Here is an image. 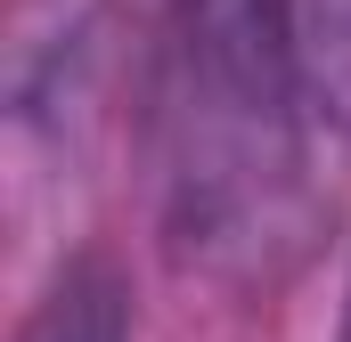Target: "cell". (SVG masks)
Returning a JSON list of instances; mask_svg holds the SVG:
<instances>
[{
  "label": "cell",
  "mask_w": 351,
  "mask_h": 342,
  "mask_svg": "<svg viewBox=\"0 0 351 342\" xmlns=\"http://www.w3.org/2000/svg\"><path fill=\"white\" fill-rule=\"evenodd\" d=\"M294 0H180L156 90L164 245L213 285H278L319 237Z\"/></svg>",
  "instance_id": "6da1fadb"
},
{
  "label": "cell",
  "mask_w": 351,
  "mask_h": 342,
  "mask_svg": "<svg viewBox=\"0 0 351 342\" xmlns=\"http://www.w3.org/2000/svg\"><path fill=\"white\" fill-rule=\"evenodd\" d=\"M335 342H351V293H343V326H335Z\"/></svg>",
  "instance_id": "277c9868"
},
{
  "label": "cell",
  "mask_w": 351,
  "mask_h": 342,
  "mask_svg": "<svg viewBox=\"0 0 351 342\" xmlns=\"http://www.w3.org/2000/svg\"><path fill=\"white\" fill-rule=\"evenodd\" d=\"M294 25H302L311 106H319V122H335L351 139V0H294Z\"/></svg>",
  "instance_id": "3957f363"
},
{
  "label": "cell",
  "mask_w": 351,
  "mask_h": 342,
  "mask_svg": "<svg viewBox=\"0 0 351 342\" xmlns=\"http://www.w3.org/2000/svg\"><path fill=\"white\" fill-rule=\"evenodd\" d=\"M16 342H131V269L106 245H74L41 277Z\"/></svg>",
  "instance_id": "7a4b0ae2"
}]
</instances>
